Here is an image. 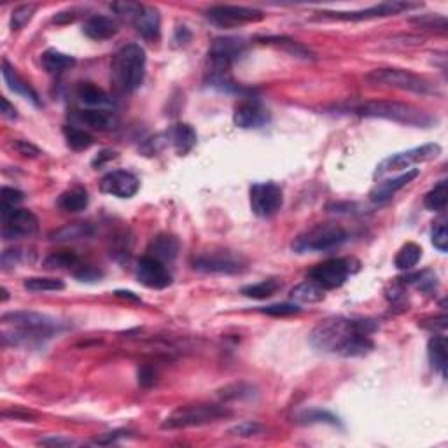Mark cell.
<instances>
[{
	"label": "cell",
	"mask_w": 448,
	"mask_h": 448,
	"mask_svg": "<svg viewBox=\"0 0 448 448\" xmlns=\"http://www.w3.org/2000/svg\"><path fill=\"white\" fill-rule=\"evenodd\" d=\"M378 331V322L365 317H331L315 326L310 333L312 347L326 354L359 358L373 350L372 336Z\"/></svg>",
	"instance_id": "cell-1"
},
{
	"label": "cell",
	"mask_w": 448,
	"mask_h": 448,
	"mask_svg": "<svg viewBox=\"0 0 448 448\" xmlns=\"http://www.w3.org/2000/svg\"><path fill=\"white\" fill-rule=\"evenodd\" d=\"M2 341L13 347H39L61 331V322L39 312H9L2 315Z\"/></svg>",
	"instance_id": "cell-2"
},
{
	"label": "cell",
	"mask_w": 448,
	"mask_h": 448,
	"mask_svg": "<svg viewBox=\"0 0 448 448\" xmlns=\"http://www.w3.org/2000/svg\"><path fill=\"white\" fill-rule=\"evenodd\" d=\"M355 116L362 117H382V119L394 121V123L408 124V126H418L428 128L436 119L429 116L428 112L420 111V109L413 107L410 104H403V102H392V100H370L355 104L348 109Z\"/></svg>",
	"instance_id": "cell-3"
},
{
	"label": "cell",
	"mask_w": 448,
	"mask_h": 448,
	"mask_svg": "<svg viewBox=\"0 0 448 448\" xmlns=\"http://www.w3.org/2000/svg\"><path fill=\"white\" fill-rule=\"evenodd\" d=\"M112 81L123 93H134L146 77V51L138 44H126L112 60Z\"/></svg>",
	"instance_id": "cell-4"
},
{
	"label": "cell",
	"mask_w": 448,
	"mask_h": 448,
	"mask_svg": "<svg viewBox=\"0 0 448 448\" xmlns=\"http://www.w3.org/2000/svg\"><path fill=\"white\" fill-rule=\"evenodd\" d=\"M366 81L377 84V86L396 88V90L411 91V93L425 95V97L440 93V90L431 81L406 71V69H375L370 74H366Z\"/></svg>",
	"instance_id": "cell-5"
},
{
	"label": "cell",
	"mask_w": 448,
	"mask_h": 448,
	"mask_svg": "<svg viewBox=\"0 0 448 448\" xmlns=\"http://www.w3.org/2000/svg\"><path fill=\"white\" fill-rule=\"evenodd\" d=\"M347 231L336 223H322L317 226L310 228L308 231L301 233L295 242H293V249L298 254L305 252H324L331 251V249L340 247L345 240H347Z\"/></svg>",
	"instance_id": "cell-6"
},
{
	"label": "cell",
	"mask_w": 448,
	"mask_h": 448,
	"mask_svg": "<svg viewBox=\"0 0 448 448\" xmlns=\"http://www.w3.org/2000/svg\"><path fill=\"white\" fill-rule=\"evenodd\" d=\"M231 411L219 405H186L172 411L161 424V429H187L212 424L216 420L230 417Z\"/></svg>",
	"instance_id": "cell-7"
},
{
	"label": "cell",
	"mask_w": 448,
	"mask_h": 448,
	"mask_svg": "<svg viewBox=\"0 0 448 448\" xmlns=\"http://www.w3.org/2000/svg\"><path fill=\"white\" fill-rule=\"evenodd\" d=\"M442 154V146L431 142V144H424L420 148H413L403 153H396L392 156L385 158L375 170V177L389 174V172H399V170H410L413 165L425 163V161L436 160Z\"/></svg>",
	"instance_id": "cell-8"
},
{
	"label": "cell",
	"mask_w": 448,
	"mask_h": 448,
	"mask_svg": "<svg viewBox=\"0 0 448 448\" xmlns=\"http://www.w3.org/2000/svg\"><path fill=\"white\" fill-rule=\"evenodd\" d=\"M0 218H2L4 240L28 238L37 233L39 230V219L35 218L34 212L27 211V208L0 205Z\"/></svg>",
	"instance_id": "cell-9"
},
{
	"label": "cell",
	"mask_w": 448,
	"mask_h": 448,
	"mask_svg": "<svg viewBox=\"0 0 448 448\" xmlns=\"http://www.w3.org/2000/svg\"><path fill=\"white\" fill-rule=\"evenodd\" d=\"M207 18L214 25L223 28H233L240 27L245 23H258V21L264 20L263 11L256 9V7H247V6H212L211 9H207Z\"/></svg>",
	"instance_id": "cell-10"
},
{
	"label": "cell",
	"mask_w": 448,
	"mask_h": 448,
	"mask_svg": "<svg viewBox=\"0 0 448 448\" xmlns=\"http://www.w3.org/2000/svg\"><path fill=\"white\" fill-rule=\"evenodd\" d=\"M245 42L238 37H221L212 42L208 49L212 74H228L235 61L245 53Z\"/></svg>",
	"instance_id": "cell-11"
},
{
	"label": "cell",
	"mask_w": 448,
	"mask_h": 448,
	"mask_svg": "<svg viewBox=\"0 0 448 448\" xmlns=\"http://www.w3.org/2000/svg\"><path fill=\"white\" fill-rule=\"evenodd\" d=\"M251 208L258 218H271L277 214L284 204V194L281 186L275 182H256L249 191Z\"/></svg>",
	"instance_id": "cell-12"
},
{
	"label": "cell",
	"mask_w": 448,
	"mask_h": 448,
	"mask_svg": "<svg viewBox=\"0 0 448 448\" xmlns=\"http://www.w3.org/2000/svg\"><path fill=\"white\" fill-rule=\"evenodd\" d=\"M348 275H350V261L343 258L326 259V261L315 264L308 271V278L321 285L324 291L341 288L348 278Z\"/></svg>",
	"instance_id": "cell-13"
},
{
	"label": "cell",
	"mask_w": 448,
	"mask_h": 448,
	"mask_svg": "<svg viewBox=\"0 0 448 448\" xmlns=\"http://www.w3.org/2000/svg\"><path fill=\"white\" fill-rule=\"evenodd\" d=\"M244 258L231 251H212L204 252L194 258V270L205 271V273H238L244 268Z\"/></svg>",
	"instance_id": "cell-14"
},
{
	"label": "cell",
	"mask_w": 448,
	"mask_h": 448,
	"mask_svg": "<svg viewBox=\"0 0 448 448\" xmlns=\"http://www.w3.org/2000/svg\"><path fill=\"white\" fill-rule=\"evenodd\" d=\"M418 7V4H410V2H382L377 4V6L368 7V9L362 11H350V13H329V11H324V13H319L321 18H329V20H343V21H361V20H373V18H384V16H392V14H399L403 11H410Z\"/></svg>",
	"instance_id": "cell-15"
},
{
	"label": "cell",
	"mask_w": 448,
	"mask_h": 448,
	"mask_svg": "<svg viewBox=\"0 0 448 448\" xmlns=\"http://www.w3.org/2000/svg\"><path fill=\"white\" fill-rule=\"evenodd\" d=\"M135 275H137V281L149 289H165L172 284V273L165 266V263L158 261L151 256L138 259Z\"/></svg>",
	"instance_id": "cell-16"
},
{
	"label": "cell",
	"mask_w": 448,
	"mask_h": 448,
	"mask_svg": "<svg viewBox=\"0 0 448 448\" xmlns=\"http://www.w3.org/2000/svg\"><path fill=\"white\" fill-rule=\"evenodd\" d=\"M141 181L128 170H112L100 181V191L116 198H131L137 194Z\"/></svg>",
	"instance_id": "cell-17"
},
{
	"label": "cell",
	"mask_w": 448,
	"mask_h": 448,
	"mask_svg": "<svg viewBox=\"0 0 448 448\" xmlns=\"http://www.w3.org/2000/svg\"><path fill=\"white\" fill-rule=\"evenodd\" d=\"M270 121V112L264 107L261 102L245 100L237 105L233 114V123L242 130H251V128H261Z\"/></svg>",
	"instance_id": "cell-18"
},
{
	"label": "cell",
	"mask_w": 448,
	"mask_h": 448,
	"mask_svg": "<svg viewBox=\"0 0 448 448\" xmlns=\"http://www.w3.org/2000/svg\"><path fill=\"white\" fill-rule=\"evenodd\" d=\"M420 170L418 168H411V170H406L405 174L398 175L394 179H385V181L377 182L373 186V189L370 191V201L375 205H384L398 193L399 189H403L406 184H410L415 177H418Z\"/></svg>",
	"instance_id": "cell-19"
},
{
	"label": "cell",
	"mask_w": 448,
	"mask_h": 448,
	"mask_svg": "<svg viewBox=\"0 0 448 448\" xmlns=\"http://www.w3.org/2000/svg\"><path fill=\"white\" fill-rule=\"evenodd\" d=\"M72 119L77 124H81V126L98 131L114 130L117 124L116 116L112 112L105 111V109H83V111H76L72 114Z\"/></svg>",
	"instance_id": "cell-20"
},
{
	"label": "cell",
	"mask_w": 448,
	"mask_h": 448,
	"mask_svg": "<svg viewBox=\"0 0 448 448\" xmlns=\"http://www.w3.org/2000/svg\"><path fill=\"white\" fill-rule=\"evenodd\" d=\"M117 23L109 16H102V14H95V16L88 18L83 25L84 35H88L93 40H107L112 39L117 34Z\"/></svg>",
	"instance_id": "cell-21"
},
{
	"label": "cell",
	"mask_w": 448,
	"mask_h": 448,
	"mask_svg": "<svg viewBox=\"0 0 448 448\" xmlns=\"http://www.w3.org/2000/svg\"><path fill=\"white\" fill-rule=\"evenodd\" d=\"M76 97L79 104L86 105L88 109H104L112 105V98L102 88L95 86L93 83H81L77 86Z\"/></svg>",
	"instance_id": "cell-22"
},
{
	"label": "cell",
	"mask_w": 448,
	"mask_h": 448,
	"mask_svg": "<svg viewBox=\"0 0 448 448\" xmlns=\"http://www.w3.org/2000/svg\"><path fill=\"white\" fill-rule=\"evenodd\" d=\"M179 242L172 235H158L148 247V256L161 263H170L177 258Z\"/></svg>",
	"instance_id": "cell-23"
},
{
	"label": "cell",
	"mask_w": 448,
	"mask_h": 448,
	"mask_svg": "<svg viewBox=\"0 0 448 448\" xmlns=\"http://www.w3.org/2000/svg\"><path fill=\"white\" fill-rule=\"evenodd\" d=\"M135 28H137L138 34L148 40H156L160 37V28H161V20L158 9L151 6L142 7L141 14L135 18L134 21Z\"/></svg>",
	"instance_id": "cell-24"
},
{
	"label": "cell",
	"mask_w": 448,
	"mask_h": 448,
	"mask_svg": "<svg viewBox=\"0 0 448 448\" xmlns=\"http://www.w3.org/2000/svg\"><path fill=\"white\" fill-rule=\"evenodd\" d=\"M167 138L172 142V146H174L179 154H187L196 146V131L186 123L174 124L167 131Z\"/></svg>",
	"instance_id": "cell-25"
},
{
	"label": "cell",
	"mask_w": 448,
	"mask_h": 448,
	"mask_svg": "<svg viewBox=\"0 0 448 448\" xmlns=\"http://www.w3.org/2000/svg\"><path fill=\"white\" fill-rule=\"evenodd\" d=\"M2 76H4V81H6V84L9 86V90H13L14 93L21 95V97L28 98V100L34 102L35 105H40L37 93L32 90L30 84L25 83V81L21 79L20 76H18V72L14 71L13 67H11L9 61L7 60H4V64H2Z\"/></svg>",
	"instance_id": "cell-26"
},
{
	"label": "cell",
	"mask_w": 448,
	"mask_h": 448,
	"mask_svg": "<svg viewBox=\"0 0 448 448\" xmlns=\"http://www.w3.org/2000/svg\"><path fill=\"white\" fill-rule=\"evenodd\" d=\"M428 354L435 372L442 375V378H447V338L443 335L432 336L428 343Z\"/></svg>",
	"instance_id": "cell-27"
},
{
	"label": "cell",
	"mask_w": 448,
	"mask_h": 448,
	"mask_svg": "<svg viewBox=\"0 0 448 448\" xmlns=\"http://www.w3.org/2000/svg\"><path fill=\"white\" fill-rule=\"evenodd\" d=\"M259 40H263L264 44H271V46L281 47V49H284L285 53H289L295 58H300V60H305V61L315 60V54L312 53L307 46H303V44L298 42V40L284 37V35H282V37H263Z\"/></svg>",
	"instance_id": "cell-28"
},
{
	"label": "cell",
	"mask_w": 448,
	"mask_h": 448,
	"mask_svg": "<svg viewBox=\"0 0 448 448\" xmlns=\"http://www.w3.org/2000/svg\"><path fill=\"white\" fill-rule=\"evenodd\" d=\"M90 204V196H88V191L84 187L76 186L72 189L61 193V196L58 198V207L65 212H81L88 207Z\"/></svg>",
	"instance_id": "cell-29"
},
{
	"label": "cell",
	"mask_w": 448,
	"mask_h": 448,
	"mask_svg": "<svg viewBox=\"0 0 448 448\" xmlns=\"http://www.w3.org/2000/svg\"><path fill=\"white\" fill-rule=\"evenodd\" d=\"M40 64H42L44 71L47 74H60V72L67 71L72 65L76 64V60L69 54L60 53L57 49H47L40 54Z\"/></svg>",
	"instance_id": "cell-30"
},
{
	"label": "cell",
	"mask_w": 448,
	"mask_h": 448,
	"mask_svg": "<svg viewBox=\"0 0 448 448\" xmlns=\"http://www.w3.org/2000/svg\"><path fill=\"white\" fill-rule=\"evenodd\" d=\"M291 300L298 301V303H305V305H310V303H319V301L324 300L326 291L321 288L319 284H315L314 281H305L301 284L293 288L291 291Z\"/></svg>",
	"instance_id": "cell-31"
},
{
	"label": "cell",
	"mask_w": 448,
	"mask_h": 448,
	"mask_svg": "<svg viewBox=\"0 0 448 448\" xmlns=\"http://www.w3.org/2000/svg\"><path fill=\"white\" fill-rule=\"evenodd\" d=\"M93 226L88 223H72L67 226L60 228V230L53 231L49 235V238L53 242H71V240H79V238H88L93 235Z\"/></svg>",
	"instance_id": "cell-32"
},
{
	"label": "cell",
	"mask_w": 448,
	"mask_h": 448,
	"mask_svg": "<svg viewBox=\"0 0 448 448\" xmlns=\"http://www.w3.org/2000/svg\"><path fill=\"white\" fill-rule=\"evenodd\" d=\"M281 289H282V282L278 281V278H268V281H261L258 282V284L245 285V288H242V295L252 300H266L277 295Z\"/></svg>",
	"instance_id": "cell-33"
},
{
	"label": "cell",
	"mask_w": 448,
	"mask_h": 448,
	"mask_svg": "<svg viewBox=\"0 0 448 448\" xmlns=\"http://www.w3.org/2000/svg\"><path fill=\"white\" fill-rule=\"evenodd\" d=\"M64 134H65V141H67L69 148L74 149V151H84L88 149L90 146H93L95 138L90 131H86L84 128L79 126H72V124H67L64 128Z\"/></svg>",
	"instance_id": "cell-34"
},
{
	"label": "cell",
	"mask_w": 448,
	"mask_h": 448,
	"mask_svg": "<svg viewBox=\"0 0 448 448\" xmlns=\"http://www.w3.org/2000/svg\"><path fill=\"white\" fill-rule=\"evenodd\" d=\"M422 258V247L420 245L408 242V244L403 245L398 251L394 258V264L398 270H411Z\"/></svg>",
	"instance_id": "cell-35"
},
{
	"label": "cell",
	"mask_w": 448,
	"mask_h": 448,
	"mask_svg": "<svg viewBox=\"0 0 448 448\" xmlns=\"http://www.w3.org/2000/svg\"><path fill=\"white\" fill-rule=\"evenodd\" d=\"M447 201H448V184H447L445 179H443V181H440L438 184H436L431 191H429L428 194H425L424 205H425V208H429V211L442 212V211H445Z\"/></svg>",
	"instance_id": "cell-36"
},
{
	"label": "cell",
	"mask_w": 448,
	"mask_h": 448,
	"mask_svg": "<svg viewBox=\"0 0 448 448\" xmlns=\"http://www.w3.org/2000/svg\"><path fill=\"white\" fill-rule=\"evenodd\" d=\"M25 289L32 293H57V291H64L65 284L60 278H53V277H30L25 278L23 282Z\"/></svg>",
	"instance_id": "cell-37"
},
{
	"label": "cell",
	"mask_w": 448,
	"mask_h": 448,
	"mask_svg": "<svg viewBox=\"0 0 448 448\" xmlns=\"http://www.w3.org/2000/svg\"><path fill=\"white\" fill-rule=\"evenodd\" d=\"M298 422H301V424H331V425L340 424L335 415L329 413V411L326 410H319V408L301 411V413L298 415Z\"/></svg>",
	"instance_id": "cell-38"
},
{
	"label": "cell",
	"mask_w": 448,
	"mask_h": 448,
	"mask_svg": "<svg viewBox=\"0 0 448 448\" xmlns=\"http://www.w3.org/2000/svg\"><path fill=\"white\" fill-rule=\"evenodd\" d=\"M35 11H37L35 4H25V6L16 7V9L13 11V16H11V27H13L14 30H21V28L32 20Z\"/></svg>",
	"instance_id": "cell-39"
},
{
	"label": "cell",
	"mask_w": 448,
	"mask_h": 448,
	"mask_svg": "<svg viewBox=\"0 0 448 448\" xmlns=\"http://www.w3.org/2000/svg\"><path fill=\"white\" fill-rule=\"evenodd\" d=\"M79 264V259L72 251H61V252H54L49 258L44 261V266L46 268H71Z\"/></svg>",
	"instance_id": "cell-40"
},
{
	"label": "cell",
	"mask_w": 448,
	"mask_h": 448,
	"mask_svg": "<svg viewBox=\"0 0 448 448\" xmlns=\"http://www.w3.org/2000/svg\"><path fill=\"white\" fill-rule=\"evenodd\" d=\"M112 11L117 14L119 18H123V20L130 21V23H134L135 18L141 14L142 11V4H137V2H114L112 4Z\"/></svg>",
	"instance_id": "cell-41"
},
{
	"label": "cell",
	"mask_w": 448,
	"mask_h": 448,
	"mask_svg": "<svg viewBox=\"0 0 448 448\" xmlns=\"http://www.w3.org/2000/svg\"><path fill=\"white\" fill-rule=\"evenodd\" d=\"M261 431H263L261 424H258V422L254 420H244L240 422V424L233 425V428H231L228 432L233 436H240V438H251V436H258Z\"/></svg>",
	"instance_id": "cell-42"
},
{
	"label": "cell",
	"mask_w": 448,
	"mask_h": 448,
	"mask_svg": "<svg viewBox=\"0 0 448 448\" xmlns=\"http://www.w3.org/2000/svg\"><path fill=\"white\" fill-rule=\"evenodd\" d=\"M254 387L247 384H235L230 385V387H224L221 391V398L223 399H242V398H251L254 394Z\"/></svg>",
	"instance_id": "cell-43"
},
{
	"label": "cell",
	"mask_w": 448,
	"mask_h": 448,
	"mask_svg": "<svg viewBox=\"0 0 448 448\" xmlns=\"http://www.w3.org/2000/svg\"><path fill=\"white\" fill-rule=\"evenodd\" d=\"M263 314L273 315V317H288V315H296L300 314L301 308L298 305L293 303H278V305H270V307L261 308Z\"/></svg>",
	"instance_id": "cell-44"
},
{
	"label": "cell",
	"mask_w": 448,
	"mask_h": 448,
	"mask_svg": "<svg viewBox=\"0 0 448 448\" xmlns=\"http://www.w3.org/2000/svg\"><path fill=\"white\" fill-rule=\"evenodd\" d=\"M431 240H432V245H435L436 249H438L440 252H447L448 251V231H447V226L443 223H438V226L432 230V235H431Z\"/></svg>",
	"instance_id": "cell-45"
},
{
	"label": "cell",
	"mask_w": 448,
	"mask_h": 448,
	"mask_svg": "<svg viewBox=\"0 0 448 448\" xmlns=\"http://www.w3.org/2000/svg\"><path fill=\"white\" fill-rule=\"evenodd\" d=\"M25 200V194L20 189H14V187H2V205L7 207H18L21 201Z\"/></svg>",
	"instance_id": "cell-46"
},
{
	"label": "cell",
	"mask_w": 448,
	"mask_h": 448,
	"mask_svg": "<svg viewBox=\"0 0 448 448\" xmlns=\"http://www.w3.org/2000/svg\"><path fill=\"white\" fill-rule=\"evenodd\" d=\"M11 148L16 151V153H20L21 156L27 158H37L40 154V149L35 148V146L30 144L28 141H13L11 142Z\"/></svg>",
	"instance_id": "cell-47"
},
{
	"label": "cell",
	"mask_w": 448,
	"mask_h": 448,
	"mask_svg": "<svg viewBox=\"0 0 448 448\" xmlns=\"http://www.w3.org/2000/svg\"><path fill=\"white\" fill-rule=\"evenodd\" d=\"M76 278L83 282H95L102 277V271L97 270L93 266H81L79 271H76Z\"/></svg>",
	"instance_id": "cell-48"
},
{
	"label": "cell",
	"mask_w": 448,
	"mask_h": 448,
	"mask_svg": "<svg viewBox=\"0 0 448 448\" xmlns=\"http://www.w3.org/2000/svg\"><path fill=\"white\" fill-rule=\"evenodd\" d=\"M21 259V251L20 249H7V251L2 252V266L4 270H9L14 264L20 263Z\"/></svg>",
	"instance_id": "cell-49"
},
{
	"label": "cell",
	"mask_w": 448,
	"mask_h": 448,
	"mask_svg": "<svg viewBox=\"0 0 448 448\" xmlns=\"http://www.w3.org/2000/svg\"><path fill=\"white\" fill-rule=\"evenodd\" d=\"M154 380H156V372L149 365H144L138 370V384L142 387H151L154 384Z\"/></svg>",
	"instance_id": "cell-50"
},
{
	"label": "cell",
	"mask_w": 448,
	"mask_h": 448,
	"mask_svg": "<svg viewBox=\"0 0 448 448\" xmlns=\"http://www.w3.org/2000/svg\"><path fill=\"white\" fill-rule=\"evenodd\" d=\"M39 445H46V447H74L77 445V442L69 438H60V436H49V438L40 440Z\"/></svg>",
	"instance_id": "cell-51"
},
{
	"label": "cell",
	"mask_w": 448,
	"mask_h": 448,
	"mask_svg": "<svg viewBox=\"0 0 448 448\" xmlns=\"http://www.w3.org/2000/svg\"><path fill=\"white\" fill-rule=\"evenodd\" d=\"M2 417L16 418V420H30V418H35V413L34 411H28L23 408H14L13 411H4Z\"/></svg>",
	"instance_id": "cell-52"
},
{
	"label": "cell",
	"mask_w": 448,
	"mask_h": 448,
	"mask_svg": "<svg viewBox=\"0 0 448 448\" xmlns=\"http://www.w3.org/2000/svg\"><path fill=\"white\" fill-rule=\"evenodd\" d=\"M2 114L4 117H7V119H16V109H14V105L9 104V100H7L6 97H2Z\"/></svg>",
	"instance_id": "cell-53"
},
{
	"label": "cell",
	"mask_w": 448,
	"mask_h": 448,
	"mask_svg": "<svg viewBox=\"0 0 448 448\" xmlns=\"http://www.w3.org/2000/svg\"><path fill=\"white\" fill-rule=\"evenodd\" d=\"M121 435H124V432H123V431L107 432V435H104V438H97V440H95V443H97V445H111V443L116 442L117 436H121Z\"/></svg>",
	"instance_id": "cell-54"
},
{
	"label": "cell",
	"mask_w": 448,
	"mask_h": 448,
	"mask_svg": "<svg viewBox=\"0 0 448 448\" xmlns=\"http://www.w3.org/2000/svg\"><path fill=\"white\" fill-rule=\"evenodd\" d=\"M107 153H109V151H104V153L98 154V158H97V160L93 161V165H98V167H100V165L104 163L105 160H111V158L116 156V153H111V154H109V156H105V154H107Z\"/></svg>",
	"instance_id": "cell-55"
},
{
	"label": "cell",
	"mask_w": 448,
	"mask_h": 448,
	"mask_svg": "<svg viewBox=\"0 0 448 448\" xmlns=\"http://www.w3.org/2000/svg\"><path fill=\"white\" fill-rule=\"evenodd\" d=\"M116 296H119V298H128V300H134V301H141V298H138V296H134V293H130V291H116Z\"/></svg>",
	"instance_id": "cell-56"
},
{
	"label": "cell",
	"mask_w": 448,
	"mask_h": 448,
	"mask_svg": "<svg viewBox=\"0 0 448 448\" xmlns=\"http://www.w3.org/2000/svg\"><path fill=\"white\" fill-rule=\"evenodd\" d=\"M2 293H4V301H6L7 298H9V293H7V289H2Z\"/></svg>",
	"instance_id": "cell-57"
}]
</instances>
